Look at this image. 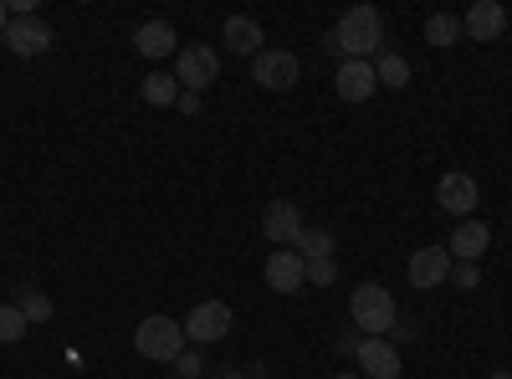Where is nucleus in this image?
Instances as JSON below:
<instances>
[{
	"label": "nucleus",
	"mask_w": 512,
	"mask_h": 379,
	"mask_svg": "<svg viewBox=\"0 0 512 379\" xmlns=\"http://www.w3.org/2000/svg\"><path fill=\"white\" fill-rule=\"evenodd\" d=\"M328 41V52L333 57H344V62H369L379 52V41H384V16L374 6H349L344 16L333 21V31L323 36Z\"/></svg>",
	"instance_id": "f257e3e1"
},
{
	"label": "nucleus",
	"mask_w": 512,
	"mask_h": 379,
	"mask_svg": "<svg viewBox=\"0 0 512 379\" xmlns=\"http://www.w3.org/2000/svg\"><path fill=\"white\" fill-rule=\"evenodd\" d=\"M349 318H354V328L364 333V339H384V333L395 328V318H400V303H395V292H390V287L364 282V287H354Z\"/></svg>",
	"instance_id": "f03ea898"
},
{
	"label": "nucleus",
	"mask_w": 512,
	"mask_h": 379,
	"mask_svg": "<svg viewBox=\"0 0 512 379\" xmlns=\"http://www.w3.org/2000/svg\"><path fill=\"white\" fill-rule=\"evenodd\" d=\"M185 349H190V339H185V323L164 318V313H154V318H144V323L134 328V354H139V359L175 364Z\"/></svg>",
	"instance_id": "7ed1b4c3"
},
{
	"label": "nucleus",
	"mask_w": 512,
	"mask_h": 379,
	"mask_svg": "<svg viewBox=\"0 0 512 379\" xmlns=\"http://www.w3.org/2000/svg\"><path fill=\"white\" fill-rule=\"evenodd\" d=\"M297 77H303V62H297V52H282V47H262L251 57V82L267 93H287L297 88Z\"/></svg>",
	"instance_id": "20e7f679"
},
{
	"label": "nucleus",
	"mask_w": 512,
	"mask_h": 379,
	"mask_svg": "<svg viewBox=\"0 0 512 379\" xmlns=\"http://www.w3.org/2000/svg\"><path fill=\"white\" fill-rule=\"evenodd\" d=\"M175 82H180L185 93L216 88V82H221V57H216V47H180V57H175Z\"/></svg>",
	"instance_id": "39448f33"
},
{
	"label": "nucleus",
	"mask_w": 512,
	"mask_h": 379,
	"mask_svg": "<svg viewBox=\"0 0 512 379\" xmlns=\"http://www.w3.org/2000/svg\"><path fill=\"white\" fill-rule=\"evenodd\" d=\"M226 333H231V308H226V303H195V308H190V318H185V339H190L195 349L221 344Z\"/></svg>",
	"instance_id": "423d86ee"
},
{
	"label": "nucleus",
	"mask_w": 512,
	"mask_h": 379,
	"mask_svg": "<svg viewBox=\"0 0 512 379\" xmlns=\"http://www.w3.org/2000/svg\"><path fill=\"white\" fill-rule=\"evenodd\" d=\"M436 205L451 210L456 221H472V216H477V205H482V190H477L472 175L451 170V175H441V185H436Z\"/></svg>",
	"instance_id": "0eeeda50"
},
{
	"label": "nucleus",
	"mask_w": 512,
	"mask_h": 379,
	"mask_svg": "<svg viewBox=\"0 0 512 379\" xmlns=\"http://www.w3.org/2000/svg\"><path fill=\"white\" fill-rule=\"evenodd\" d=\"M0 41L11 47V57H41V52H52V26L41 16H11Z\"/></svg>",
	"instance_id": "6e6552de"
},
{
	"label": "nucleus",
	"mask_w": 512,
	"mask_h": 379,
	"mask_svg": "<svg viewBox=\"0 0 512 379\" xmlns=\"http://www.w3.org/2000/svg\"><path fill=\"white\" fill-rule=\"evenodd\" d=\"M267 287L272 292H282V298H287V292H303L308 287V262L303 257H297V251L292 246H277L272 251V257H267Z\"/></svg>",
	"instance_id": "1a4fd4ad"
},
{
	"label": "nucleus",
	"mask_w": 512,
	"mask_h": 379,
	"mask_svg": "<svg viewBox=\"0 0 512 379\" xmlns=\"http://www.w3.org/2000/svg\"><path fill=\"white\" fill-rule=\"evenodd\" d=\"M262 236L272 246H292L297 236H303V205L297 200H272L267 216H262Z\"/></svg>",
	"instance_id": "9d476101"
},
{
	"label": "nucleus",
	"mask_w": 512,
	"mask_h": 379,
	"mask_svg": "<svg viewBox=\"0 0 512 379\" xmlns=\"http://www.w3.org/2000/svg\"><path fill=\"white\" fill-rule=\"evenodd\" d=\"M502 31H507L502 0H477V6L461 16V36H472V41H497Z\"/></svg>",
	"instance_id": "9b49d317"
},
{
	"label": "nucleus",
	"mask_w": 512,
	"mask_h": 379,
	"mask_svg": "<svg viewBox=\"0 0 512 379\" xmlns=\"http://www.w3.org/2000/svg\"><path fill=\"white\" fill-rule=\"evenodd\" d=\"M354 359H359L364 379H400V349L390 339H364Z\"/></svg>",
	"instance_id": "f8f14e48"
},
{
	"label": "nucleus",
	"mask_w": 512,
	"mask_h": 379,
	"mask_svg": "<svg viewBox=\"0 0 512 379\" xmlns=\"http://www.w3.org/2000/svg\"><path fill=\"white\" fill-rule=\"evenodd\" d=\"M451 251L446 246H420L415 257H410V282L415 287H441L446 277H451Z\"/></svg>",
	"instance_id": "ddd939ff"
},
{
	"label": "nucleus",
	"mask_w": 512,
	"mask_h": 379,
	"mask_svg": "<svg viewBox=\"0 0 512 379\" xmlns=\"http://www.w3.org/2000/svg\"><path fill=\"white\" fill-rule=\"evenodd\" d=\"M487 241H492V226L472 216V221H456V231H451L446 251H451V262H477L482 251H487Z\"/></svg>",
	"instance_id": "4468645a"
},
{
	"label": "nucleus",
	"mask_w": 512,
	"mask_h": 379,
	"mask_svg": "<svg viewBox=\"0 0 512 379\" xmlns=\"http://www.w3.org/2000/svg\"><path fill=\"white\" fill-rule=\"evenodd\" d=\"M221 41H226L231 57H256L267 36H262V21H256V16H231V21L221 26Z\"/></svg>",
	"instance_id": "2eb2a0df"
},
{
	"label": "nucleus",
	"mask_w": 512,
	"mask_h": 379,
	"mask_svg": "<svg viewBox=\"0 0 512 379\" xmlns=\"http://www.w3.org/2000/svg\"><path fill=\"white\" fill-rule=\"evenodd\" d=\"M338 98L344 103H364V98H374V88H379V77H374V62H344L338 67Z\"/></svg>",
	"instance_id": "dca6fc26"
},
{
	"label": "nucleus",
	"mask_w": 512,
	"mask_h": 379,
	"mask_svg": "<svg viewBox=\"0 0 512 379\" xmlns=\"http://www.w3.org/2000/svg\"><path fill=\"white\" fill-rule=\"evenodd\" d=\"M175 26H169V21H144L139 31H134V47L144 52V57H169V52H175Z\"/></svg>",
	"instance_id": "f3484780"
},
{
	"label": "nucleus",
	"mask_w": 512,
	"mask_h": 379,
	"mask_svg": "<svg viewBox=\"0 0 512 379\" xmlns=\"http://www.w3.org/2000/svg\"><path fill=\"white\" fill-rule=\"evenodd\" d=\"M139 93H144V103H149V108H175L185 88H180V82L169 77V72H149V77L139 82Z\"/></svg>",
	"instance_id": "a211bd4d"
},
{
	"label": "nucleus",
	"mask_w": 512,
	"mask_h": 379,
	"mask_svg": "<svg viewBox=\"0 0 512 379\" xmlns=\"http://www.w3.org/2000/svg\"><path fill=\"white\" fill-rule=\"evenodd\" d=\"M292 251L303 262H323V257H333V231H323V226H303V236L292 241Z\"/></svg>",
	"instance_id": "6ab92c4d"
},
{
	"label": "nucleus",
	"mask_w": 512,
	"mask_h": 379,
	"mask_svg": "<svg viewBox=\"0 0 512 379\" xmlns=\"http://www.w3.org/2000/svg\"><path fill=\"white\" fill-rule=\"evenodd\" d=\"M425 41H431V47H456V41H461V16L436 11L431 21H425Z\"/></svg>",
	"instance_id": "aec40b11"
},
{
	"label": "nucleus",
	"mask_w": 512,
	"mask_h": 379,
	"mask_svg": "<svg viewBox=\"0 0 512 379\" xmlns=\"http://www.w3.org/2000/svg\"><path fill=\"white\" fill-rule=\"evenodd\" d=\"M374 77H379V88H405V82H410V62L400 52H379Z\"/></svg>",
	"instance_id": "412c9836"
},
{
	"label": "nucleus",
	"mask_w": 512,
	"mask_h": 379,
	"mask_svg": "<svg viewBox=\"0 0 512 379\" xmlns=\"http://www.w3.org/2000/svg\"><path fill=\"white\" fill-rule=\"evenodd\" d=\"M21 318L26 323H47L52 318V298H47V292H41V287H21Z\"/></svg>",
	"instance_id": "4be33fe9"
},
{
	"label": "nucleus",
	"mask_w": 512,
	"mask_h": 379,
	"mask_svg": "<svg viewBox=\"0 0 512 379\" xmlns=\"http://www.w3.org/2000/svg\"><path fill=\"white\" fill-rule=\"evenodd\" d=\"M26 318H21V308L16 303H0V344H21L26 339Z\"/></svg>",
	"instance_id": "5701e85b"
},
{
	"label": "nucleus",
	"mask_w": 512,
	"mask_h": 379,
	"mask_svg": "<svg viewBox=\"0 0 512 379\" xmlns=\"http://www.w3.org/2000/svg\"><path fill=\"white\" fill-rule=\"evenodd\" d=\"M446 282H456L461 292H472V287H482V272H477V262H456Z\"/></svg>",
	"instance_id": "b1692460"
},
{
	"label": "nucleus",
	"mask_w": 512,
	"mask_h": 379,
	"mask_svg": "<svg viewBox=\"0 0 512 379\" xmlns=\"http://www.w3.org/2000/svg\"><path fill=\"white\" fill-rule=\"evenodd\" d=\"M175 374H180V379H200V374H205V359H200V349H185V354L175 359Z\"/></svg>",
	"instance_id": "393cba45"
},
{
	"label": "nucleus",
	"mask_w": 512,
	"mask_h": 379,
	"mask_svg": "<svg viewBox=\"0 0 512 379\" xmlns=\"http://www.w3.org/2000/svg\"><path fill=\"white\" fill-rule=\"evenodd\" d=\"M384 339H390L395 349H400V344H415V339H420V323H410V318H395V328L384 333Z\"/></svg>",
	"instance_id": "a878e982"
},
{
	"label": "nucleus",
	"mask_w": 512,
	"mask_h": 379,
	"mask_svg": "<svg viewBox=\"0 0 512 379\" xmlns=\"http://www.w3.org/2000/svg\"><path fill=\"white\" fill-rule=\"evenodd\" d=\"M338 277V267H333V257H323V262H308V287H328Z\"/></svg>",
	"instance_id": "bb28decb"
},
{
	"label": "nucleus",
	"mask_w": 512,
	"mask_h": 379,
	"mask_svg": "<svg viewBox=\"0 0 512 379\" xmlns=\"http://www.w3.org/2000/svg\"><path fill=\"white\" fill-rule=\"evenodd\" d=\"M175 108H180L185 118H195V113L205 108V98H200V93H180V103H175Z\"/></svg>",
	"instance_id": "cd10ccee"
},
{
	"label": "nucleus",
	"mask_w": 512,
	"mask_h": 379,
	"mask_svg": "<svg viewBox=\"0 0 512 379\" xmlns=\"http://www.w3.org/2000/svg\"><path fill=\"white\" fill-rule=\"evenodd\" d=\"M364 344V333H338V354H359Z\"/></svg>",
	"instance_id": "c85d7f7f"
},
{
	"label": "nucleus",
	"mask_w": 512,
	"mask_h": 379,
	"mask_svg": "<svg viewBox=\"0 0 512 379\" xmlns=\"http://www.w3.org/2000/svg\"><path fill=\"white\" fill-rule=\"evenodd\" d=\"M6 26H11V11H6V0H0V36H6Z\"/></svg>",
	"instance_id": "c756f323"
},
{
	"label": "nucleus",
	"mask_w": 512,
	"mask_h": 379,
	"mask_svg": "<svg viewBox=\"0 0 512 379\" xmlns=\"http://www.w3.org/2000/svg\"><path fill=\"white\" fill-rule=\"evenodd\" d=\"M216 379H246V369H241V374H216Z\"/></svg>",
	"instance_id": "7c9ffc66"
},
{
	"label": "nucleus",
	"mask_w": 512,
	"mask_h": 379,
	"mask_svg": "<svg viewBox=\"0 0 512 379\" xmlns=\"http://www.w3.org/2000/svg\"><path fill=\"white\" fill-rule=\"evenodd\" d=\"M333 379H364V374H333Z\"/></svg>",
	"instance_id": "2f4dec72"
},
{
	"label": "nucleus",
	"mask_w": 512,
	"mask_h": 379,
	"mask_svg": "<svg viewBox=\"0 0 512 379\" xmlns=\"http://www.w3.org/2000/svg\"><path fill=\"white\" fill-rule=\"evenodd\" d=\"M492 379H512V374H492Z\"/></svg>",
	"instance_id": "473e14b6"
}]
</instances>
